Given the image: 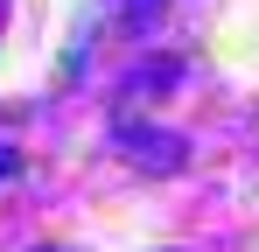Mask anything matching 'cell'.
I'll use <instances>...</instances> for the list:
<instances>
[{
    "mask_svg": "<svg viewBox=\"0 0 259 252\" xmlns=\"http://www.w3.org/2000/svg\"><path fill=\"white\" fill-rule=\"evenodd\" d=\"M140 168H182V133H161V126H119L112 133Z\"/></svg>",
    "mask_w": 259,
    "mask_h": 252,
    "instance_id": "6da1fadb",
    "label": "cell"
},
{
    "mask_svg": "<svg viewBox=\"0 0 259 252\" xmlns=\"http://www.w3.org/2000/svg\"><path fill=\"white\" fill-rule=\"evenodd\" d=\"M175 84V63H147L140 77H126V98H147V91H168Z\"/></svg>",
    "mask_w": 259,
    "mask_h": 252,
    "instance_id": "7a4b0ae2",
    "label": "cell"
},
{
    "mask_svg": "<svg viewBox=\"0 0 259 252\" xmlns=\"http://www.w3.org/2000/svg\"><path fill=\"white\" fill-rule=\"evenodd\" d=\"M161 7H168V0H119V14H126V28H133V35H147Z\"/></svg>",
    "mask_w": 259,
    "mask_h": 252,
    "instance_id": "3957f363",
    "label": "cell"
},
{
    "mask_svg": "<svg viewBox=\"0 0 259 252\" xmlns=\"http://www.w3.org/2000/svg\"><path fill=\"white\" fill-rule=\"evenodd\" d=\"M14 168H21V161H14V147H0V175H14Z\"/></svg>",
    "mask_w": 259,
    "mask_h": 252,
    "instance_id": "277c9868",
    "label": "cell"
}]
</instances>
